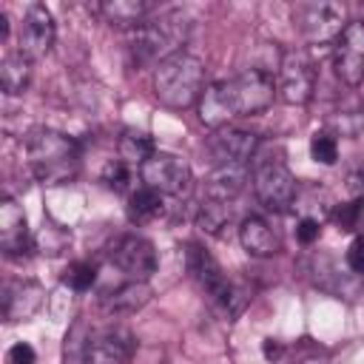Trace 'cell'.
<instances>
[{"mask_svg": "<svg viewBox=\"0 0 364 364\" xmlns=\"http://www.w3.org/2000/svg\"><path fill=\"white\" fill-rule=\"evenodd\" d=\"M276 82L267 68H247L233 80L210 82L199 97V122L219 131L236 117H253L270 108Z\"/></svg>", "mask_w": 364, "mask_h": 364, "instance_id": "obj_1", "label": "cell"}, {"mask_svg": "<svg viewBox=\"0 0 364 364\" xmlns=\"http://www.w3.org/2000/svg\"><path fill=\"white\" fill-rule=\"evenodd\" d=\"M205 65L188 51H176L154 68V97L173 111L199 105L205 91Z\"/></svg>", "mask_w": 364, "mask_h": 364, "instance_id": "obj_2", "label": "cell"}, {"mask_svg": "<svg viewBox=\"0 0 364 364\" xmlns=\"http://www.w3.org/2000/svg\"><path fill=\"white\" fill-rule=\"evenodd\" d=\"M26 154L34 176L46 185H63L71 182L80 171V148L71 136L51 131V128H37L26 139Z\"/></svg>", "mask_w": 364, "mask_h": 364, "instance_id": "obj_3", "label": "cell"}, {"mask_svg": "<svg viewBox=\"0 0 364 364\" xmlns=\"http://www.w3.org/2000/svg\"><path fill=\"white\" fill-rule=\"evenodd\" d=\"M191 34V23L182 11H165L145 20L131 31V57L136 65H159L171 54L182 51V43Z\"/></svg>", "mask_w": 364, "mask_h": 364, "instance_id": "obj_4", "label": "cell"}, {"mask_svg": "<svg viewBox=\"0 0 364 364\" xmlns=\"http://www.w3.org/2000/svg\"><path fill=\"white\" fill-rule=\"evenodd\" d=\"M185 259H188V270L193 273V279L199 282V287L213 299V304H219L225 313H236L242 307V301H236V290L230 284V279L225 276V270L219 267V262L199 245H188L185 250Z\"/></svg>", "mask_w": 364, "mask_h": 364, "instance_id": "obj_5", "label": "cell"}, {"mask_svg": "<svg viewBox=\"0 0 364 364\" xmlns=\"http://www.w3.org/2000/svg\"><path fill=\"white\" fill-rule=\"evenodd\" d=\"M316 91V65L313 60L293 48V51H284L282 60H279V68H276V94L282 102L287 105H304L310 102Z\"/></svg>", "mask_w": 364, "mask_h": 364, "instance_id": "obj_6", "label": "cell"}, {"mask_svg": "<svg viewBox=\"0 0 364 364\" xmlns=\"http://www.w3.org/2000/svg\"><path fill=\"white\" fill-rule=\"evenodd\" d=\"M293 20L299 23V31L307 43L321 46V43H336L338 34L344 31V6L333 0H310L296 6Z\"/></svg>", "mask_w": 364, "mask_h": 364, "instance_id": "obj_7", "label": "cell"}, {"mask_svg": "<svg viewBox=\"0 0 364 364\" xmlns=\"http://www.w3.org/2000/svg\"><path fill=\"white\" fill-rule=\"evenodd\" d=\"M253 191H256V199L267 210L282 213L296 199V179H293V173L284 162L267 159L253 171Z\"/></svg>", "mask_w": 364, "mask_h": 364, "instance_id": "obj_8", "label": "cell"}, {"mask_svg": "<svg viewBox=\"0 0 364 364\" xmlns=\"http://www.w3.org/2000/svg\"><path fill=\"white\" fill-rule=\"evenodd\" d=\"M139 179H142L145 188H154L162 196L165 193L179 196L191 185V168L182 156L168 154V151H156L148 162L139 165Z\"/></svg>", "mask_w": 364, "mask_h": 364, "instance_id": "obj_9", "label": "cell"}, {"mask_svg": "<svg viewBox=\"0 0 364 364\" xmlns=\"http://www.w3.org/2000/svg\"><path fill=\"white\" fill-rule=\"evenodd\" d=\"M333 68L336 77L350 88L364 80V20L347 23L333 43Z\"/></svg>", "mask_w": 364, "mask_h": 364, "instance_id": "obj_10", "label": "cell"}, {"mask_svg": "<svg viewBox=\"0 0 364 364\" xmlns=\"http://www.w3.org/2000/svg\"><path fill=\"white\" fill-rule=\"evenodd\" d=\"M111 262L131 279V282H148L156 270V250L145 236L136 233H125L119 236L111 250H108Z\"/></svg>", "mask_w": 364, "mask_h": 364, "instance_id": "obj_11", "label": "cell"}, {"mask_svg": "<svg viewBox=\"0 0 364 364\" xmlns=\"http://www.w3.org/2000/svg\"><path fill=\"white\" fill-rule=\"evenodd\" d=\"M134 350L136 341L125 327H105L85 338L82 364H128Z\"/></svg>", "mask_w": 364, "mask_h": 364, "instance_id": "obj_12", "label": "cell"}, {"mask_svg": "<svg viewBox=\"0 0 364 364\" xmlns=\"http://www.w3.org/2000/svg\"><path fill=\"white\" fill-rule=\"evenodd\" d=\"M54 46V17L43 3H31L26 9L23 26H20V46L17 51L26 54L31 63L46 57Z\"/></svg>", "mask_w": 364, "mask_h": 364, "instance_id": "obj_13", "label": "cell"}, {"mask_svg": "<svg viewBox=\"0 0 364 364\" xmlns=\"http://www.w3.org/2000/svg\"><path fill=\"white\" fill-rule=\"evenodd\" d=\"M256 148H259V136L242 128H219L208 142V151L216 159V165H230V162L247 165Z\"/></svg>", "mask_w": 364, "mask_h": 364, "instance_id": "obj_14", "label": "cell"}, {"mask_svg": "<svg viewBox=\"0 0 364 364\" xmlns=\"http://www.w3.org/2000/svg\"><path fill=\"white\" fill-rule=\"evenodd\" d=\"M0 247L9 259H17L28 250L26 210L11 196H3V202H0Z\"/></svg>", "mask_w": 364, "mask_h": 364, "instance_id": "obj_15", "label": "cell"}, {"mask_svg": "<svg viewBox=\"0 0 364 364\" xmlns=\"http://www.w3.org/2000/svg\"><path fill=\"white\" fill-rule=\"evenodd\" d=\"M247 179H250L247 165H236V162L216 165L205 179V199H216V202H228L230 205L245 191Z\"/></svg>", "mask_w": 364, "mask_h": 364, "instance_id": "obj_16", "label": "cell"}, {"mask_svg": "<svg viewBox=\"0 0 364 364\" xmlns=\"http://www.w3.org/2000/svg\"><path fill=\"white\" fill-rule=\"evenodd\" d=\"M40 301H43L40 284H34V282H9L3 287L0 307H3V316L9 321H20V318H28L40 307Z\"/></svg>", "mask_w": 364, "mask_h": 364, "instance_id": "obj_17", "label": "cell"}, {"mask_svg": "<svg viewBox=\"0 0 364 364\" xmlns=\"http://www.w3.org/2000/svg\"><path fill=\"white\" fill-rule=\"evenodd\" d=\"M324 131L333 136H358L364 131V100L358 94H347L338 105L327 114Z\"/></svg>", "mask_w": 364, "mask_h": 364, "instance_id": "obj_18", "label": "cell"}, {"mask_svg": "<svg viewBox=\"0 0 364 364\" xmlns=\"http://www.w3.org/2000/svg\"><path fill=\"white\" fill-rule=\"evenodd\" d=\"M154 3L151 0H105L97 6V11L105 17V23L117 26V28H139L145 20H151L154 14Z\"/></svg>", "mask_w": 364, "mask_h": 364, "instance_id": "obj_19", "label": "cell"}, {"mask_svg": "<svg viewBox=\"0 0 364 364\" xmlns=\"http://www.w3.org/2000/svg\"><path fill=\"white\" fill-rule=\"evenodd\" d=\"M239 242L256 259H267V256H276L279 253V236L273 233V228L262 216H245L242 219V225H239Z\"/></svg>", "mask_w": 364, "mask_h": 364, "instance_id": "obj_20", "label": "cell"}, {"mask_svg": "<svg viewBox=\"0 0 364 364\" xmlns=\"http://www.w3.org/2000/svg\"><path fill=\"white\" fill-rule=\"evenodd\" d=\"M28 82H31V60L20 51L6 54L0 63V88L9 97H17L28 88Z\"/></svg>", "mask_w": 364, "mask_h": 364, "instance_id": "obj_21", "label": "cell"}, {"mask_svg": "<svg viewBox=\"0 0 364 364\" xmlns=\"http://www.w3.org/2000/svg\"><path fill=\"white\" fill-rule=\"evenodd\" d=\"M148 299H151L148 282H125L122 287H117L102 299V307L108 313H136Z\"/></svg>", "mask_w": 364, "mask_h": 364, "instance_id": "obj_22", "label": "cell"}, {"mask_svg": "<svg viewBox=\"0 0 364 364\" xmlns=\"http://www.w3.org/2000/svg\"><path fill=\"white\" fill-rule=\"evenodd\" d=\"M159 213H162V193L159 191L145 188V185H139L136 191H131V196H128V219L134 225L154 222Z\"/></svg>", "mask_w": 364, "mask_h": 364, "instance_id": "obj_23", "label": "cell"}, {"mask_svg": "<svg viewBox=\"0 0 364 364\" xmlns=\"http://www.w3.org/2000/svg\"><path fill=\"white\" fill-rule=\"evenodd\" d=\"M117 151H119V159L125 165H142L156 154V145L142 131H125L119 136V142H117Z\"/></svg>", "mask_w": 364, "mask_h": 364, "instance_id": "obj_24", "label": "cell"}, {"mask_svg": "<svg viewBox=\"0 0 364 364\" xmlns=\"http://www.w3.org/2000/svg\"><path fill=\"white\" fill-rule=\"evenodd\" d=\"M196 222L205 233H222V228L230 222V205L228 202H216V199H202L199 210H196Z\"/></svg>", "mask_w": 364, "mask_h": 364, "instance_id": "obj_25", "label": "cell"}, {"mask_svg": "<svg viewBox=\"0 0 364 364\" xmlns=\"http://www.w3.org/2000/svg\"><path fill=\"white\" fill-rule=\"evenodd\" d=\"M68 242H71L68 230L60 228V225H54V222H43L40 233L34 236L37 250H40V253H48V256H60V253L68 247Z\"/></svg>", "mask_w": 364, "mask_h": 364, "instance_id": "obj_26", "label": "cell"}, {"mask_svg": "<svg viewBox=\"0 0 364 364\" xmlns=\"http://www.w3.org/2000/svg\"><path fill=\"white\" fill-rule=\"evenodd\" d=\"M310 156L318 165H333L338 159V142H336V136L327 134V131H316L313 139H310Z\"/></svg>", "mask_w": 364, "mask_h": 364, "instance_id": "obj_27", "label": "cell"}, {"mask_svg": "<svg viewBox=\"0 0 364 364\" xmlns=\"http://www.w3.org/2000/svg\"><path fill=\"white\" fill-rule=\"evenodd\" d=\"M63 282H65L71 290L85 293V290H91V287H94V282H97V267H94L91 262H74V264L65 270Z\"/></svg>", "mask_w": 364, "mask_h": 364, "instance_id": "obj_28", "label": "cell"}, {"mask_svg": "<svg viewBox=\"0 0 364 364\" xmlns=\"http://www.w3.org/2000/svg\"><path fill=\"white\" fill-rule=\"evenodd\" d=\"M361 213H364V196H353L350 202H344V205H338V208H336L333 219H336L338 230L350 233V230H355V228H358Z\"/></svg>", "mask_w": 364, "mask_h": 364, "instance_id": "obj_29", "label": "cell"}, {"mask_svg": "<svg viewBox=\"0 0 364 364\" xmlns=\"http://www.w3.org/2000/svg\"><path fill=\"white\" fill-rule=\"evenodd\" d=\"M131 165H125L122 159H111L105 168H102V182H105V188H111V191H125L128 188V182H131V171H128Z\"/></svg>", "mask_w": 364, "mask_h": 364, "instance_id": "obj_30", "label": "cell"}, {"mask_svg": "<svg viewBox=\"0 0 364 364\" xmlns=\"http://www.w3.org/2000/svg\"><path fill=\"white\" fill-rule=\"evenodd\" d=\"M318 233H321V225H318V219H313V216H304V219L296 225V239H299L301 245H313V242L318 239Z\"/></svg>", "mask_w": 364, "mask_h": 364, "instance_id": "obj_31", "label": "cell"}, {"mask_svg": "<svg viewBox=\"0 0 364 364\" xmlns=\"http://www.w3.org/2000/svg\"><path fill=\"white\" fill-rule=\"evenodd\" d=\"M347 267L358 276H364V236H355L353 245L347 247Z\"/></svg>", "mask_w": 364, "mask_h": 364, "instance_id": "obj_32", "label": "cell"}, {"mask_svg": "<svg viewBox=\"0 0 364 364\" xmlns=\"http://www.w3.org/2000/svg\"><path fill=\"white\" fill-rule=\"evenodd\" d=\"M6 361H9V364H37V353H34V347H31V344L17 341V344L9 350Z\"/></svg>", "mask_w": 364, "mask_h": 364, "instance_id": "obj_33", "label": "cell"}, {"mask_svg": "<svg viewBox=\"0 0 364 364\" xmlns=\"http://www.w3.org/2000/svg\"><path fill=\"white\" fill-rule=\"evenodd\" d=\"M262 350H264V358H267V361H279L282 353H284V347H282L276 338H264V347H262Z\"/></svg>", "mask_w": 364, "mask_h": 364, "instance_id": "obj_34", "label": "cell"}, {"mask_svg": "<svg viewBox=\"0 0 364 364\" xmlns=\"http://www.w3.org/2000/svg\"><path fill=\"white\" fill-rule=\"evenodd\" d=\"M9 37V17H6V11H0V40H6Z\"/></svg>", "mask_w": 364, "mask_h": 364, "instance_id": "obj_35", "label": "cell"}]
</instances>
